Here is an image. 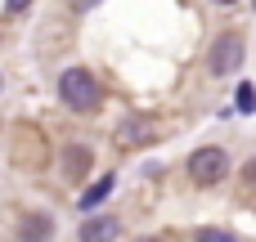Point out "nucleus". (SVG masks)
Instances as JSON below:
<instances>
[{"label":"nucleus","instance_id":"nucleus-8","mask_svg":"<svg viewBox=\"0 0 256 242\" xmlns=\"http://www.w3.org/2000/svg\"><path fill=\"white\" fill-rule=\"evenodd\" d=\"M238 112H256V85H238Z\"/></svg>","mask_w":256,"mask_h":242},{"label":"nucleus","instance_id":"nucleus-3","mask_svg":"<svg viewBox=\"0 0 256 242\" xmlns=\"http://www.w3.org/2000/svg\"><path fill=\"white\" fill-rule=\"evenodd\" d=\"M225 175H230L225 148H198V153L189 157V180H194L198 189H212V184H220Z\"/></svg>","mask_w":256,"mask_h":242},{"label":"nucleus","instance_id":"nucleus-11","mask_svg":"<svg viewBox=\"0 0 256 242\" xmlns=\"http://www.w3.org/2000/svg\"><path fill=\"white\" fill-rule=\"evenodd\" d=\"M27 4H32V0H4V9H14V13H22Z\"/></svg>","mask_w":256,"mask_h":242},{"label":"nucleus","instance_id":"nucleus-7","mask_svg":"<svg viewBox=\"0 0 256 242\" xmlns=\"http://www.w3.org/2000/svg\"><path fill=\"white\" fill-rule=\"evenodd\" d=\"M108 193H112V175H104L99 184H90V189H86V198H81V207H86V211H94Z\"/></svg>","mask_w":256,"mask_h":242},{"label":"nucleus","instance_id":"nucleus-10","mask_svg":"<svg viewBox=\"0 0 256 242\" xmlns=\"http://www.w3.org/2000/svg\"><path fill=\"white\" fill-rule=\"evenodd\" d=\"M243 184H248V189H256V157L243 166Z\"/></svg>","mask_w":256,"mask_h":242},{"label":"nucleus","instance_id":"nucleus-13","mask_svg":"<svg viewBox=\"0 0 256 242\" xmlns=\"http://www.w3.org/2000/svg\"><path fill=\"white\" fill-rule=\"evenodd\" d=\"M72 4H76V0H72Z\"/></svg>","mask_w":256,"mask_h":242},{"label":"nucleus","instance_id":"nucleus-5","mask_svg":"<svg viewBox=\"0 0 256 242\" xmlns=\"http://www.w3.org/2000/svg\"><path fill=\"white\" fill-rule=\"evenodd\" d=\"M50 229H54L50 216H36V211L18 220V234H22V238H50Z\"/></svg>","mask_w":256,"mask_h":242},{"label":"nucleus","instance_id":"nucleus-9","mask_svg":"<svg viewBox=\"0 0 256 242\" xmlns=\"http://www.w3.org/2000/svg\"><path fill=\"white\" fill-rule=\"evenodd\" d=\"M198 238H207V242H230L234 234H230V229H198Z\"/></svg>","mask_w":256,"mask_h":242},{"label":"nucleus","instance_id":"nucleus-6","mask_svg":"<svg viewBox=\"0 0 256 242\" xmlns=\"http://www.w3.org/2000/svg\"><path fill=\"white\" fill-rule=\"evenodd\" d=\"M81 238H86V242H94V238H117V220H104V216H99V220H86V225H81Z\"/></svg>","mask_w":256,"mask_h":242},{"label":"nucleus","instance_id":"nucleus-4","mask_svg":"<svg viewBox=\"0 0 256 242\" xmlns=\"http://www.w3.org/2000/svg\"><path fill=\"white\" fill-rule=\"evenodd\" d=\"M148 139H153V121H144V117H126V121L117 126V144H126V148L148 144Z\"/></svg>","mask_w":256,"mask_h":242},{"label":"nucleus","instance_id":"nucleus-12","mask_svg":"<svg viewBox=\"0 0 256 242\" xmlns=\"http://www.w3.org/2000/svg\"><path fill=\"white\" fill-rule=\"evenodd\" d=\"M216 4H234V0H216Z\"/></svg>","mask_w":256,"mask_h":242},{"label":"nucleus","instance_id":"nucleus-2","mask_svg":"<svg viewBox=\"0 0 256 242\" xmlns=\"http://www.w3.org/2000/svg\"><path fill=\"white\" fill-rule=\"evenodd\" d=\"M243 54H248L243 31H220L216 45H212V54H207L212 76H230V72H238V67H243Z\"/></svg>","mask_w":256,"mask_h":242},{"label":"nucleus","instance_id":"nucleus-1","mask_svg":"<svg viewBox=\"0 0 256 242\" xmlns=\"http://www.w3.org/2000/svg\"><path fill=\"white\" fill-rule=\"evenodd\" d=\"M58 99L72 108V112H94L99 108V85L86 67H68L58 76Z\"/></svg>","mask_w":256,"mask_h":242}]
</instances>
